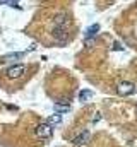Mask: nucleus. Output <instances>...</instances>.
<instances>
[{
    "instance_id": "nucleus-1",
    "label": "nucleus",
    "mask_w": 137,
    "mask_h": 147,
    "mask_svg": "<svg viewBox=\"0 0 137 147\" xmlns=\"http://www.w3.org/2000/svg\"><path fill=\"white\" fill-rule=\"evenodd\" d=\"M67 28H68V16L67 14H58L55 17V28H53V36L58 39H65L67 36Z\"/></svg>"
},
{
    "instance_id": "nucleus-2",
    "label": "nucleus",
    "mask_w": 137,
    "mask_h": 147,
    "mask_svg": "<svg viewBox=\"0 0 137 147\" xmlns=\"http://www.w3.org/2000/svg\"><path fill=\"white\" fill-rule=\"evenodd\" d=\"M34 134H36V137H38V139H41V140H48V139L53 135V127H52L48 121H43V123L36 125Z\"/></svg>"
},
{
    "instance_id": "nucleus-3",
    "label": "nucleus",
    "mask_w": 137,
    "mask_h": 147,
    "mask_svg": "<svg viewBox=\"0 0 137 147\" xmlns=\"http://www.w3.org/2000/svg\"><path fill=\"white\" fill-rule=\"evenodd\" d=\"M26 74V65L24 63H14L5 69V77L7 79H19Z\"/></svg>"
},
{
    "instance_id": "nucleus-4",
    "label": "nucleus",
    "mask_w": 137,
    "mask_h": 147,
    "mask_svg": "<svg viewBox=\"0 0 137 147\" xmlns=\"http://www.w3.org/2000/svg\"><path fill=\"white\" fill-rule=\"evenodd\" d=\"M134 92H136V84H132V82H129V80H123V82L118 84V94H122V96H130V94H134Z\"/></svg>"
},
{
    "instance_id": "nucleus-5",
    "label": "nucleus",
    "mask_w": 137,
    "mask_h": 147,
    "mask_svg": "<svg viewBox=\"0 0 137 147\" xmlns=\"http://www.w3.org/2000/svg\"><path fill=\"white\" fill-rule=\"evenodd\" d=\"M89 137H91V134H89V130H84L82 134H79L74 140H72V144L75 147H79V146H84V144H87L89 142Z\"/></svg>"
},
{
    "instance_id": "nucleus-6",
    "label": "nucleus",
    "mask_w": 137,
    "mask_h": 147,
    "mask_svg": "<svg viewBox=\"0 0 137 147\" xmlns=\"http://www.w3.org/2000/svg\"><path fill=\"white\" fill-rule=\"evenodd\" d=\"M98 33H100V24L96 22V24H91V26L84 31V36H86V39H91V38L96 36Z\"/></svg>"
},
{
    "instance_id": "nucleus-7",
    "label": "nucleus",
    "mask_w": 137,
    "mask_h": 147,
    "mask_svg": "<svg viewBox=\"0 0 137 147\" xmlns=\"http://www.w3.org/2000/svg\"><path fill=\"white\" fill-rule=\"evenodd\" d=\"M53 110H55V113H67V111L70 110V103H68V101H62V103H55Z\"/></svg>"
},
{
    "instance_id": "nucleus-8",
    "label": "nucleus",
    "mask_w": 137,
    "mask_h": 147,
    "mask_svg": "<svg viewBox=\"0 0 137 147\" xmlns=\"http://www.w3.org/2000/svg\"><path fill=\"white\" fill-rule=\"evenodd\" d=\"M91 98H93V91H89V89H82V91L79 92L81 103H87V101H91Z\"/></svg>"
},
{
    "instance_id": "nucleus-9",
    "label": "nucleus",
    "mask_w": 137,
    "mask_h": 147,
    "mask_svg": "<svg viewBox=\"0 0 137 147\" xmlns=\"http://www.w3.org/2000/svg\"><path fill=\"white\" fill-rule=\"evenodd\" d=\"M48 123H50L52 127H58V125L62 123V113H55V115H52V116L48 118Z\"/></svg>"
},
{
    "instance_id": "nucleus-10",
    "label": "nucleus",
    "mask_w": 137,
    "mask_h": 147,
    "mask_svg": "<svg viewBox=\"0 0 137 147\" xmlns=\"http://www.w3.org/2000/svg\"><path fill=\"white\" fill-rule=\"evenodd\" d=\"M21 57H22V53H9V55L0 57V62H12V60H19Z\"/></svg>"
},
{
    "instance_id": "nucleus-11",
    "label": "nucleus",
    "mask_w": 137,
    "mask_h": 147,
    "mask_svg": "<svg viewBox=\"0 0 137 147\" xmlns=\"http://www.w3.org/2000/svg\"><path fill=\"white\" fill-rule=\"evenodd\" d=\"M100 120H101V116H100V115H96V116H93V123H98Z\"/></svg>"
},
{
    "instance_id": "nucleus-12",
    "label": "nucleus",
    "mask_w": 137,
    "mask_h": 147,
    "mask_svg": "<svg viewBox=\"0 0 137 147\" xmlns=\"http://www.w3.org/2000/svg\"><path fill=\"white\" fill-rule=\"evenodd\" d=\"M113 50H122V46H120L118 43H115V45H113Z\"/></svg>"
}]
</instances>
